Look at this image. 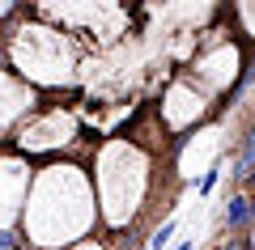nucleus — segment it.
I'll return each instance as SVG.
<instances>
[{"mask_svg":"<svg viewBox=\"0 0 255 250\" xmlns=\"http://www.w3.org/2000/svg\"><path fill=\"white\" fill-rule=\"evenodd\" d=\"M221 225H226L230 233H243L255 225V199H247L243 191H234V195L226 199V208H221Z\"/></svg>","mask_w":255,"mask_h":250,"instance_id":"1","label":"nucleus"},{"mask_svg":"<svg viewBox=\"0 0 255 250\" xmlns=\"http://www.w3.org/2000/svg\"><path fill=\"white\" fill-rule=\"evenodd\" d=\"M251 174H255V127L247 132V144H243V153H238V161H234V187H243Z\"/></svg>","mask_w":255,"mask_h":250,"instance_id":"2","label":"nucleus"},{"mask_svg":"<svg viewBox=\"0 0 255 250\" xmlns=\"http://www.w3.org/2000/svg\"><path fill=\"white\" fill-rule=\"evenodd\" d=\"M174 233H179V221L170 216V221H162V229H157L153 238H149V250H166V246H170V238H174Z\"/></svg>","mask_w":255,"mask_h":250,"instance_id":"3","label":"nucleus"},{"mask_svg":"<svg viewBox=\"0 0 255 250\" xmlns=\"http://www.w3.org/2000/svg\"><path fill=\"white\" fill-rule=\"evenodd\" d=\"M217 178H221V170H217V166H209V170H204V178H200V195H209V191L217 187Z\"/></svg>","mask_w":255,"mask_h":250,"instance_id":"4","label":"nucleus"},{"mask_svg":"<svg viewBox=\"0 0 255 250\" xmlns=\"http://www.w3.org/2000/svg\"><path fill=\"white\" fill-rule=\"evenodd\" d=\"M0 250H21V238H17V233H4V229H0Z\"/></svg>","mask_w":255,"mask_h":250,"instance_id":"5","label":"nucleus"},{"mask_svg":"<svg viewBox=\"0 0 255 250\" xmlns=\"http://www.w3.org/2000/svg\"><path fill=\"white\" fill-rule=\"evenodd\" d=\"M217 250H247V242H243V238H226Z\"/></svg>","mask_w":255,"mask_h":250,"instance_id":"6","label":"nucleus"},{"mask_svg":"<svg viewBox=\"0 0 255 250\" xmlns=\"http://www.w3.org/2000/svg\"><path fill=\"white\" fill-rule=\"evenodd\" d=\"M179 250H196V246H191V242H183V246H179Z\"/></svg>","mask_w":255,"mask_h":250,"instance_id":"7","label":"nucleus"}]
</instances>
